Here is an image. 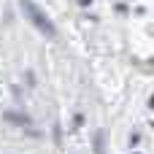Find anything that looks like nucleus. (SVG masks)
<instances>
[{
	"mask_svg": "<svg viewBox=\"0 0 154 154\" xmlns=\"http://www.w3.org/2000/svg\"><path fill=\"white\" fill-rule=\"evenodd\" d=\"M19 5H22V11L30 16V22H32V24H35V27H38L46 38H57V27L51 24L49 14H43V11L32 3V0H19Z\"/></svg>",
	"mask_w": 154,
	"mask_h": 154,
	"instance_id": "1",
	"label": "nucleus"
}]
</instances>
